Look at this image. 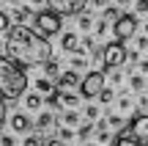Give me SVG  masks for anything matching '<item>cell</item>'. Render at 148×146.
<instances>
[{
	"label": "cell",
	"instance_id": "7a4b0ae2",
	"mask_svg": "<svg viewBox=\"0 0 148 146\" xmlns=\"http://www.w3.org/2000/svg\"><path fill=\"white\" fill-rule=\"evenodd\" d=\"M0 91L5 102H14L27 91V75L11 58H0Z\"/></svg>",
	"mask_w": 148,
	"mask_h": 146
},
{
	"label": "cell",
	"instance_id": "9a60e30c",
	"mask_svg": "<svg viewBox=\"0 0 148 146\" xmlns=\"http://www.w3.org/2000/svg\"><path fill=\"white\" fill-rule=\"evenodd\" d=\"M58 94H60V108L74 110V108L79 105V97H77V94H71V91H60V88H58Z\"/></svg>",
	"mask_w": 148,
	"mask_h": 146
},
{
	"label": "cell",
	"instance_id": "8992f818",
	"mask_svg": "<svg viewBox=\"0 0 148 146\" xmlns=\"http://www.w3.org/2000/svg\"><path fill=\"white\" fill-rule=\"evenodd\" d=\"M137 28H140V22H137V17L134 14H123L121 19L112 25V33H115V42H126V39H132L134 33H137Z\"/></svg>",
	"mask_w": 148,
	"mask_h": 146
},
{
	"label": "cell",
	"instance_id": "ba28073f",
	"mask_svg": "<svg viewBox=\"0 0 148 146\" xmlns=\"http://www.w3.org/2000/svg\"><path fill=\"white\" fill-rule=\"evenodd\" d=\"M88 0H47V6L52 11H58L60 17H79Z\"/></svg>",
	"mask_w": 148,
	"mask_h": 146
},
{
	"label": "cell",
	"instance_id": "60d3db41",
	"mask_svg": "<svg viewBox=\"0 0 148 146\" xmlns=\"http://www.w3.org/2000/svg\"><path fill=\"white\" fill-rule=\"evenodd\" d=\"M140 72H143V75H148V61H140Z\"/></svg>",
	"mask_w": 148,
	"mask_h": 146
},
{
	"label": "cell",
	"instance_id": "ffe728a7",
	"mask_svg": "<svg viewBox=\"0 0 148 146\" xmlns=\"http://www.w3.org/2000/svg\"><path fill=\"white\" fill-rule=\"evenodd\" d=\"M60 124H63V127H77L79 124V113H77V110L63 113V116H60Z\"/></svg>",
	"mask_w": 148,
	"mask_h": 146
},
{
	"label": "cell",
	"instance_id": "30bf717a",
	"mask_svg": "<svg viewBox=\"0 0 148 146\" xmlns=\"http://www.w3.org/2000/svg\"><path fill=\"white\" fill-rule=\"evenodd\" d=\"M82 86V77L77 75V69H66L63 75H60V80H58V88L60 91H69V88H79Z\"/></svg>",
	"mask_w": 148,
	"mask_h": 146
},
{
	"label": "cell",
	"instance_id": "ac0fdd59",
	"mask_svg": "<svg viewBox=\"0 0 148 146\" xmlns=\"http://www.w3.org/2000/svg\"><path fill=\"white\" fill-rule=\"evenodd\" d=\"M121 11H118V6H107V8L104 11H101V19H107V22H112V25H115V22L118 19H121Z\"/></svg>",
	"mask_w": 148,
	"mask_h": 146
},
{
	"label": "cell",
	"instance_id": "83f0119b",
	"mask_svg": "<svg viewBox=\"0 0 148 146\" xmlns=\"http://www.w3.org/2000/svg\"><path fill=\"white\" fill-rule=\"evenodd\" d=\"M107 124H110V127H123V119L118 113H110V116H107Z\"/></svg>",
	"mask_w": 148,
	"mask_h": 146
},
{
	"label": "cell",
	"instance_id": "d6986e66",
	"mask_svg": "<svg viewBox=\"0 0 148 146\" xmlns=\"http://www.w3.org/2000/svg\"><path fill=\"white\" fill-rule=\"evenodd\" d=\"M112 146H148V143H143V141H137V138H129V135H118L115 141H112Z\"/></svg>",
	"mask_w": 148,
	"mask_h": 146
},
{
	"label": "cell",
	"instance_id": "52a82bcc",
	"mask_svg": "<svg viewBox=\"0 0 148 146\" xmlns=\"http://www.w3.org/2000/svg\"><path fill=\"white\" fill-rule=\"evenodd\" d=\"M123 135L137 138V141L148 143V113H137L134 119H129V121H126V130H123Z\"/></svg>",
	"mask_w": 148,
	"mask_h": 146
},
{
	"label": "cell",
	"instance_id": "6da1fadb",
	"mask_svg": "<svg viewBox=\"0 0 148 146\" xmlns=\"http://www.w3.org/2000/svg\"><path fill=\"white\" fill-rule=\"evenodd\" d=\"M5 58L19 64L22 69H27V66H44L47 61H52V44L36 28L14 25L11 33L5 36Z\"/></svg>",
	"mask_w": 148,
	"mask_h": 146
},
{
	"label": "cell",
	"instance_id": "5bb4252c",
	"mask_svg": "<svg viewBox=\"0 0 148 146\" xmlns=\"http://www.w3.org/2000/svg\"><path fill=\"white\" fill-rule=\"evenodd\" d=\"M36 91L44 94V97H52V94L58 91V86H52V80H49V77H38V80H36Z\"/></svg>",
	"mask_w": 148,
	"mask_h": 146
},
{
	"label": "cell",
	"instance_id": "e0dca14e",
	"mask_svg": "<svg viewBox=\"0 0 148 146\" xmlns=\"http://www.w3.org/2000/svg\"><path fill=\"white\" fill-rule=\"evenodd\" d=\"M41 105H44V99H41V94H25V108L27 110H38V108H41Z\"/></svg>",
	"mask_w": 148,
	"mask_h": 146
},
{
	"label": "cell",
	"instance_id": "d590c367",
	"mask_svg": "<svg viewBox=\"0 0 148 146\" xmlns=\"http://www.w3.org/2000/svg\"><path fill=\"white\" fill-rule=\"evenodd\" d=\"M71 66H74V69H79V66H85V58H82V55H77V58H71Z\"/></svg>",
	"mask_w": 148,
	"mask_h": 146
},
{
	"label": "cell",
	"instance_id": "1f68e13d",
	"mask_svg": "<svg viewBox=\"0 0 148 146\" xmlns=\"http://www.w3.org/2000/svg\"><path fill=\"white\" fill-rule=\"evenodd\" d=\"M118 108H121V110H129V108H132V99H129L126 94H123V97L118 99Z\"/></svg>",
	"mask_w": 148,
	"mask_h": 146
},
{
	"label": "cell",
	"instance_id": "d6a6232c",
	"mask_svg": "<svg viewBox=\"0 0 148 146\" xmlns=\"http://www.w3.org/2000/svg\"><path fill=\"white\" fill-rule=\"evenodd\" d=\"M110 132H107V130H99V132H96V141H99V143H107V141H110Z\"/></svg>",
	"mask_w": 148,
	"mask_h": 146
},
{
	"label": "cell",
	"instance_id": "603a6c76",
	"mask_svg": "<svg viewBox=\"0 0 148 146\" xmlns=\"http://www.w3.org/2000/svg\"><path fill=\"white\" fill-rule=\"evenodd\" d=\"M11 28H14V25H11V14H5V11H3V14H0V30H3V36H8Z\"/></svg>",
	"mask_w": 148,
	"mask_h": 146
},
{
	"label": "cell",
	"instance_id": "3957f363",
	"mask_svg": "<svg viewBox=\"0 0 148 146\" xmlns=\"http://www.w3.org/2000/svg\"><path fill=\"white\" fill-rule=\"evenodd\" d=\"M129 61V50L123 47V42H110L101 47V66L104 72H115Z\"/></svg>",
	"mask_w": 148,
	"mask_h": 146
},
{
	"label": "cell",
	"instance_id": "5b68a950",
	"mask_svg": "<svg viewBox=\"0 0 148 146\" xmlns=\"http://www.w3.org/2000/svg\"><path fill=\"white\" fill-rule=\"evenodd\" d=\"M107 88V72H88L82 77V86H79V97L82 99H93V97H101V91Z\"/></svg>",
	"mask_w": 148,
	"mask_h": 146
},
{
	"label": "cell",
	"instance_id": "d4e9b609",
	"mask_svg": "<svg viewBox=\"0 0 148 146\" xmlns=\"http://www.w3.org/2000/svg\"><path fill=\"white\" fill-rule=\"evenodd\" d=\"M74 135H77V132H71V127H63V124L58 127V138H60L63 143H66V141H71Z\"/></svg>",
	"mask_w": 148,
	"mask_h": 146
},
{
	"label": "cell",
	"instance_id": "ab89813d",
	"mask_svg": "<svg viewBox=\"0 0 148 146\" xmlns=\"http://www.w3.org/2000/svg\"><path fill=\"white\" fill-rule=\"evenodd\" d=\"M16 141H14V135H3V146H14Z\"/></svg>",
	"mask_w": 148,
	"mask_h": 146
},
{
	"label": "cell",
	"instance_id": "74e56055",
	"mask_svg": "<svg viewBox=\"0 0 148 146\" xmlns=\"http://www.w3.org/2000/svg\"><path fill=\"white\" fill-rule=\"evenodd\" d=\"M110 83H112V86H115V83H121V72H110Z\"/></svg>",
	"mask_w": 148,
	"mask_h": 146
},
{
	"label": "cell",
	"instance_id": "e575fe53",
	"mask_svg": "<svg viewBox=\"0 0 148 146\" xmlns=\"http://www.w3.org/2000/svg\"><path fill=\"white\" fill-rule=\"evenodd\" d=\"M44 146H66V143L60 141L58 135H55V138H47V141H44Z\"/></svg>",
	"mask_w": 148,
	"mask_h": 146
},
{
	"label": "cell",
	"instance_id": "8d00e7d4",
	"mask_svg": "<svg viewBox=\"0 0 148 146\" xmlns=\"http://www.w3.org/2000/svg\"><path fill=\"white\" fill-rule=\"evenodd\" d=\"M137 110H143V113L148 110V97H140V102H137Z\"/></svg>",
	"mask_w": 148,
	"mask_h": 146
},
{
	"label": "cell",
	"instance_id": "836d02e7",
	"mask_svg": "<svg viewBox=\"0 0 148 146\" xmlns=\"http://www.w3.org/2000/svg\"><path fill=\"white\" fill-rule=\"evenodd\" d=\"M107 33V19H101V22H96V36H104Z\"/></svg>",
	"mask_w": 148,
	"mask_h": 146
},
{
	"label": "cell",
	"instance_id": "f35d334b",
	"mask_svg": "<svg viewBox=\"0 0 148 146\" xmlns=\"http://www.w3.org/2000/svg\"><path fill=\"white\" fill-rule=\"evenodd\" d=\"M90 3H93L96 8H107V6H110V0H90Z\"/></svg>",
	"mask_w": 148,
	"mask_h": 146
},
{
	"label": "cell",
	"instance_id": "f1b7e54d",
	"mask_svg": "<svg viewBox=\"0 0 148 146\" xmlns=\"http://www.w3.org/2000/svg\"><path fill=\"white\" fill-rule=\"evenodd\" d=\"M134 50H148V36H137L134 39Z\"/></svg>",
	"mask_w": 148,
	"mask_h": 146
},
{
	"label": "cell",
	"instance_id": "4dcf8cb0",
	"mask_svg": "<svg viewBox=\"0 0 148 146\" xmlns=\"http://www.w3.org/2000/svg\"><path fill=\"white\" fill-rule=\"evenodd\" d=\"M134 8L137 14H148V0H134Z\"/></svg>",
	"mask_w": 148,
	"mask_h": 146
},
{
	"label": "cell",
	"instance_id": "8fae6325",
	"mask_svg": "<svg viewBox=\"0 0 148 146\" xmlns=\"http://www.w3.org/2000/svg\"><path fill=\"white\" fill-rule=\"evenodd\" d=\"M8 124H11V130L19 132V135H22V132H30L33 127H36V124L30 121V116H25V113H14V116L8 119Z\"/></svg>",
	"mask_w": 148,
	"mask_h": 146
},
{
	"label": "cell",
	"instance_id": "2e32d148",
	"mask_svg": "<svg viewBox=\"0 0 148 146\" xmlns=\"http://www.w3.org/2000/svg\"><path fill=\"white\" fill-rule=\"evenodd\" d=\"M44 75L49 77V80H60V75H63V72H60V64L58 61H47V64H44Z\"/></svg>",
	"mask_w": 148,
	"mask_h": 146
},
{
	"label": "cell",
	"instance_id": "9c48e42d",
	"mask_svg": "<svg viewBox=\"0 0 148 146\" xmlns=\"http://www.w3.org/2000/svg\"><path fill=\"white\" fill-rule=\"evenodd\" d=\"M60 47H63V53H74V55H82V42H79V36L74 30H66L63 36H60Z\"/></svg>",
	"mask_w": 148,
	"mask_h": 146
},
{
	"label": "cell",
	"instance_id": "7bdbcfd3",
	"mask_svg": "<svg viewBox=\"0 0 148 146\" xmlns=\"http://www.w3.org/2000/svg\"><path fill=\"white\" fill-rule=\"evenodd\" d=\"M115 3H118V6H129L132 0H115Z\"/></svg>",
	"mask_w": 148,
	"mask_h": 146
},
{
	"label": "cell",
	"instance_id": "4fadbf2b",
	"mask_svg": "<svg viewBox=\"0 0 148 146\" xmlns=\"http://www.w3.org/2000/svg\"><path fill=\"white\" fill-rule=\"evenodd\" d=\"M52 124H55V113H52V110H41L38 119H36V130L38 132H47V130H52Z\"/></svg>",
	"mask_w": 148,
	"mask_h": 146
},
{
	"label": "cell",
	"instance_id": "277c9868",
	"mask_svg": "<svg viewBox=\"0 0 148 146\" xmlns=\"http://www.w3.org/2000/svg\"><path fill=\"white\" fill-rule=\"evenodd\" d=\"M63 17L58 14V11H52V8H41V11H36V17H33V25H36V30L41 33V36H58L60 33V28H63Z\"/></svg>",
	"mask_w": 148,
	"mask_h": 146
},
{
	"label": "cell",
	"instance_id": "ee69618b",
	"mask_svg": "<svg viewBox=\"0 0 148 146\" xmlns=\"http://www.w3.org/2000/svg\"><path fill=\"white\" fill-rule=\"evenodd\" d=\"M5 3H11V6H19V3H22V0H5Z\"/></svg>",
	"mask_w": 148,
	"mask_h": 146
},
{
	"label": "cell",
	"instance_id": "f546056e",
	"mask_svg": "<svg viewBox=\"0 0 148 146\" xmlns=\"http://www.w3.org/2000/svg\"><path fill=\"white\" fill-rule=\"evenodd\" d=\"M85 116H88V121L99 119V108H96V105H88V110H85Z\"/></svg>",
	"mask_w": 148,
	"mask_h": 146
},
{
	"label": "cell",
	"instance_id": "484cf974",
	"mask_svg": "<svg viewBox=\"0 0 148 146\" xmlns=\"http://www.w3.org/2000/svg\"><path fill=\"white\" fill-rule=\"evenodd\" d=\"M22 146H44V138L41 135H27L25 141H22Z\"/></svg>",
	"mask_w": 148,
	"mask_h": 146
},
{
	"label": "cell",
	"instance_id": "b9f144b4",
	"mask_svg": "<svg viewBox=\"0 0 148 146\" xmlns=\"http://www.w3.org/2000/svg\"><path fill=\"white\" fill-rule=\"evenodd\" d=\"M30 3H33V6H44L47 0H30Z\"/></svg>",
	"mask_w": 148,
	"mask_h": 146
},
{
	"label": "cell",
	"instance_id": "7c38bea8",
	"mask_svg": "<svg viewBox=\"0 0 148 146\" xmlns=\"http://www.w3.org/2000/svg\"><path fill=\"white\" fill-rule=\"evenodd\" d=\"M30 17H36V11H33L30 6H16V8L11 11V19H14L16 25H25V22L30 19Z\"/></svg>",
	"mask_w": 148,
	"mask_h": 146
},
{
	"label": "cell",
	"instance_id": "7402d4cb",
	"mask_svg": "<svg viewBox=\"0 0 148 146\" xmlns=\"http://www.w3.org/2000/svg\"><path fill=\"white\" fill-rule=\"evenodd\" d=\"M90 132H93V124H90V121H85V124L77 127V138H79V141H88Z\"/></svg>",
	"mask_w": 148,
	"mask_h": 146
},
{
	"label": "cell",
	"instance_id": "4316f807",
	"mask_svg": "<svg viewBox=\"0 0 148 146\" xmlns=\"http://www.w3.org/2000/svg\"><path fill=\"white\" fill-rule=\"evenodd\" d=\"M99 99H101V102H104V105H110L112 99H115V91H112V88H104V91H101V97H99Z\"/></svg>",
	"mask_w": 148,
	"mask_h": 146
},
{
	"label": "cell",
	"instance_id": "44dd1931",
	"mask_svg": "<svg viewBox=\"0 0 148 146\" xmlns=\"http://www.w3.org/2000/svg\"><path fill=\"white\" fill-rule=\"evenodd\" d=\"M129 88H132V91H143L145 88V77L143 75H132L129 77Z\"/></svg>",
	"mask_w": 148,
	"mask_h": 146
},
{
	"label": "cell",
	"instance_id": "cb8c5ba5",
	"mask_svg": "<svg viewBox=\"0 0 148 146\" xmlns=\"http://www.w3.org/2000/svg\"><path fill=\"white\" fill-rule=\"evenodd\" d=\"M77 25H79V30H90V28H93L90 14H79V17H77Z\"/></svg>",
	"mask_w": 148,
	"mask_h": 146
},
{
	"label": "cell",
	"instance_id": "f6af8a7d",
	"mask_svg": "<svg viewBox=\"0 0 148 146\" xmlns=\"http://www.w3.org/2000/svg\"><path fill=\"white\" fill-rule=\"evenodd\" d=\"M85 146H101V143H85Z\"/></svg>",
	"mask_w": 148,
	"mask_h": 146
}]
</instances>
